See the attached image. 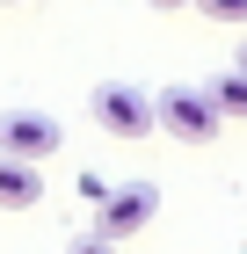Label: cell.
I'll return each mask as SVG.
<instances>
[{
	"instance_id": "5b68a950",
	"label": "cell",
	"mask_w": 247,
	"mask_h": 254,
	"mask_svg": "<svg viewBox=\"0 0 247 254\" xmlns=\"http://www.w3.org/2000/svg\"><path fill=\"white\" fill-rule=\"evenodd\" d=\"M29 203H44V175H37V160L0 153V211H29Z\"/></svg>"
},
{
	"instance_id": "7a4b0ae2",
	"label": "cell",
	"mask_w": 247,
	"mask_h": 254,
	"mask_svg": "<svg viewBox=\"0 0 247 254\" xmlns=\"http://www.w3.org/2000/svg\"><path fill=\"white\" fill-rule=\"evenodd\" d=\"M87 109H95V124H102L109 138H146V131H160L153 95H146V87H131V80H102L95 95H87Z\"/></svg>"
},
{
	"instance_id": "3957f363",
	"label": "cell",
	"mask_w": 247,
	"mask_h": 254,
	"mask_svg": "<svg viewBox=\"0 0 247 254\" xmlns=\"http://www.w3.org/2000/svg\"><path fill=\"white\" fill-rule=\"evenodd\" d=\"M153 211H160V189L153 182H124V189H109L95 203V233L102 240H131V233L153 225Z\"/></svg>"
},
{
	"instance_id": "30bf717a",
	"label": "cell",
	"mask_w": 247,
	"mask_h": 254,
	"mask_svg": "<svg viewBox=\"0 0 247 254\" xmlns=\"http://www.w3.org/2000/svg\"><path fill=\"white\" fill-rule=\"evenodd\" d=\"M240 65H247V37H240Z\"/></svg>"
},
{
	"instance_id": "6da1fadb",
	"label": "cell",
	"mask_w": 247,
	"mask_h": 254,
	"mask_svg": "<svg viewBox=\"0 0 247 254\" xmlns=\"http://www.w3.org/2000/svg\"><path fill=\"white\" fill-rule=\"evenodd\" d=\"M153 109H160V131L182 138V145H204V138H218V124H226V109L211 102V87H189V80L160 87V95H153Z\"/></svg>"
},
{
	"instance_id": "ba28073f",
	"label": "cell",
	"mask_w": 247,
	"mask_h": 254,
	"mask_svg": "<svg viewBox=\"0 0 247 254\" xmlns=\"http://www.w3.org/2000/svg\"><path fill=\"white\" fill-rule=\"evenodd\" d=\"M73 254H116V240H102V233L95 240H73Z\"/></svg>"
},
{
	"instance_id": "52a82bcc",
	"label": "cell",
	"mask_w": 247,
	"mask_h": 254,
	"mask_svg": "<svg viewBox=\"0 0 247 254\" xmlns=\"http://www.w3.org/2000/svg\"><path fill=\"white\" fill-rule=\"evenodd\" d=\"M196 7H204L211 22H226V29H240V22H247V0H196Z\"/></svg>"
},
{
	"instance_id": "9c48e42d",
	"label": "cell",
	"mask_w": 247,
	"mask_h": 254,
	"mask_svg": "<svg viewBox=\"0 0 247 254\" xmlns=\"http://www.w3.org/2000/svg\"><path fill=\"white\" fill-rule=\"evenodd\" d=\"M153 7H160V15H174V7H196V0H153Z\"/></svg>"
},
{
	"instance_id": "277c9868",
	"label": "cell",
	"mask_w": 247,
	"mask_h": 254,
	"mask_svg": "<svg viewBox=\"0 0 247 254\" xmlns=\"http://www.w3.org/2000/svg\"><path fill=\"white\" fill-rule=\"evenodd\" d=\"M66 145L51 109H0V153H22V160H51Z\"/></svg>"
},
{
	"instance_id": "8992f818",
	"label": "cell",
	"mask_w": 247,
	"mask_h": 254,
	"mask_svg": "<svg viewBox=\"0 0 247 254\" xmlns=\"http://www.w3.org/2000/svg\"><path fill=\"white\" fill-rule=\"evenodd\" d=\"M211 102L226 109V124H247V65H233V73L211 80Z\"/></svg>"
}]
</instances>
